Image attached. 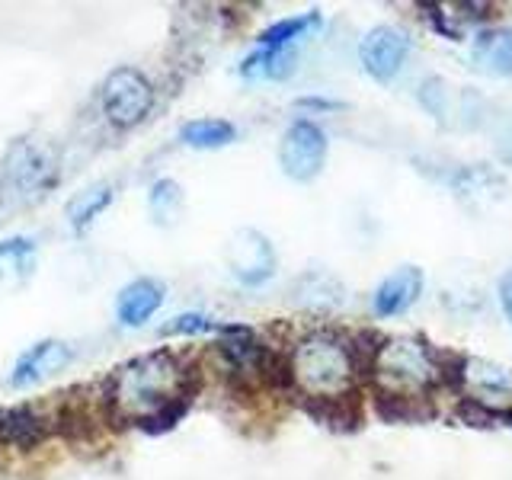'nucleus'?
I'll return each instance as SVG.
<instances>
[{
	"label": "nucleus",
	"mask_w": 512,
	"mask_h": 480,
	"mask_svg": "<svg viewBox=\"0 0 512 480\" xmlns=\"http://www.w3.org/2000/svg\"><path fill=\"white\" fill-rule=\"evenodd\" d=\"M199 391L196 368L170 349H154L116 365L103 381L100 407L109 423L167 432L183 420Z\"/></svg>",
	"instance_id": "nucleus-1"
},
{
	"label": "nucleus",
	"mask_w": 512,
	"mask_h": 480,
	"mask_svg": "<svg viewBox=\"0 0 512 480\" xmlns=\"http://www.w3.org/2000/svg\"><path fill=\"white\" fill-rule=\"evenodd\" d=\"M288 375H292V388L301 391V397H330L352 391L356 362L349 352V336L330 330L304 336L288 356Z\"/></svg>",
	"instance_id": "nucleus-2"
},
{
	"label": "nucleus",
	"mask_w": 512,
	"mask_h": 480,
	"mask_svg": "<svg viewBox=\"0 0 512 480\" xmlns=\"http://www.w3.org/2000/svg\"><path fill=\"white\" fill-rule=\"evenodd\" d=\"M58 183V154L48 141L20 138L0 160V186L20 202H36Z\"/></svg>",
	"instance_id": "nucleus-3"
},
{
	"label": "nucleus",
	"mask_w": 512,
	"mask_h": 480,
	"mask_svg": "<svg viewBox=\"0 0 512 480\" xmlns=\"http://www.w3.org/2000/svg\"><path fill=\"white\" fill-rule=\"evenodd\" d=\"M372 375L384 381L378 388L410 391V394H429L439 384L436 368H432L429 359V343L410 340V336H384Z\"/></svg>",
	"instance_id": "nucleus-4"
},
{
	"label": "nucleus",
	"mask_w": 512,
	"mask_h": 480,
	"mask_svg": "<svg viewBox=\"0 0 512 480\" xmlns=\"http://www.w3.org/2000/svg\"><path fill=\"white\" fill-rule=\"evenodd\" d=\"M154 96H157L154 84L144 77V71L125 64V68L106 74L100 87V109L109 125H116L125 132V128H135L151 116Z\"/></svg>",
	"instance_id": "nucleus-5"
},
{
	"label": "nucleus",
	"mask_w": 512,
	"mask_h": 480,
	"mask_svg": "<svg viewBox=\"0 0 512 480\" xmlns=\"http://www.w3.org/2000/svg\"><path fill=\"white\" fill-rule=\"evenodd\" d=\"M330 141L327 132L311 119H295L285 128V135L279 141V167L288 180L295 183H311L320 176L327 164Z\"/></svg>",
	"instance_id": "nucleus-6"
},
{
	"label": "nucleus",
	"mask_w": 512,
	"mask_h": 480,
	"mask_svg": "<svg viewBox=\"0 0 512 480\" xmlns=\"http://www.w3.org/2000/svg\"><path fill=\"white\" fill-rule=\"evenodd\" d=\"M224 263H228L231 276L247 285H266L276 276V247L269 244V237L256 228H240L231 234L228 247H224Z\"/></svg>",
	"instance_id": "nucleus-7"
},
{
	"label": "nucleus",
	"mask_w": 512,
	"mask_h": 480,
	"mask_svg": "<svg viewBox=\"0 0 512 480\" xmlns=\"http://www.w3.org/2000/svg\"><path fill=\"white\" fill-rule=\"evenodd\" d=\"M410 48H413V42L404 29L375 26L359 45V61L372 80H378V84H391V80L404 71Z\"/></svg>",
	"instance_id": "nucleus-8"
},
{
	"label": "nucleus",
	"mask_w": 512,
	"mask_h": 480,
	"mask_svg": "<svg viewBox=\"0 0 512 480\" xmlns=\"http://www.w3.org/2000/svg\"><path fill=\"white\" fill-rule=\"evenodd\" d=\"M74 349L64 340H42L36 346H29L13 365L10 384L13 388H32V384H42L48 378H55L58 372L71 365Z\"/></svg>",
	"instance_id": "nucleus-9"
},
{
	"label": "nucleus",
	"mask_w": 512,
	"mask_h": 480,
	"mask_svg": "<svg viewBox=\"0 0 512 480\" xmlns=\"http://www.w3.org/2000/svg\"><path fill=\"white\" fill-rule=\"evenodd\" d=\"M426 276L420 266H400L394 269L388 279H384L375 295H372V311L375 317H400L407 314L423 295Z\"/></svg>",
	"instance_id": "nucleus-10"
},
{
	"label": "nucleus",
	"mask_w": 512,
	"mask_h": 480,
	"mask_svg": "<svg viewBox=\"0 0 512 480\" xmlns=\"http://www.w3.org/2000/svg\"><path fill=\"white\" fill-rule=\"evenodd\" d=\"M464 394L484 407L503 410L506 400H512V372L496 362L468 356V368H464Z\"/></svg>",
	"instance_id": "nucleus-11"
},
{
	"label": "nucleus",
	"mask_w": 512,
	"mask_h": 480,
	"mask_svg": "<svg viewBox=\"0 0 512 480\" xmlns=\"http://www.w3.org/2000/svg\"><path fill=\"white\" fill-rule=\"evenodd\" d=\"M48 416L39 413L29 404H16V407H0V448H20L29 452L48 436Z\"/></svg>",
	"instance_id": "nucleus-12"
},
{
	"label": "nucleus",
	"mask_w": 512,
	"mask_h": 480,
	"mask_svg": "<svg viewBox=\"0 0 512 480\" xmlns=\"http://www.w3.org/2000/svg\"><path fill=\"white\" fill-rule=\"evenodd\" d=\"M164 285H160L157 279H135L128 282L119 298H116V320L122 327H144L148 320L164 308Z\"/></svg>",
	"instance_id": "nucleus-13"
},
{
	"label": "nucleus",
	"mask_w": 512,
	"mask_h": 480,
	"mask_svg": "<svg viewBox=\"0 0 512 480\" xmlns=\"http://www.w3.org/2000/svg\"><path fill=\"white\" fill-rule=\"evenodd\" d=\"M304 410H308L320 426L336 432H352L362 426V400L356 391L330 394V397H304Z\"/></svg>",
	"instance_id": "nucleus-14"
},
{
	"label": "nucleus",
	"mask_w": 512,
	"mask_h": 480,
	"mask_svg": "<svg viewBox=\"0 0 512 480\" xmlns=\"http://www.w3.org/2000/svg\"><path fill=\"white\" fill-rule=\"evenodd\" d=\"M471 61L493 77H512V26L484 29L471 45Z\"/></svg>",
	"instance_id": "nucleus-15"
},
{
	"label": "nucleus",
	"mask_w": 512,
	"mask_h": 480,
	"mask_svg": "<svg viewBox=\"0 0 512 480\" xmlns=\"http://www.w3.org/2000/svg\"><path fill=\"white\" fill-rule=\"evenodd\" d=\"M320 26H324V16H320V10L285 16V20L266 26L260 36H256V48H266V52H292L298 42L314 36Z\"/></svg>",
	"instance_id": "nucleus-16"
},
{
	"label": "nucleus",
	"mask_w": 512,
	"mask_h": 480,
	"mask_svg": "<svg viewBox=\"0 0 512 480\" xmlns=\"http://www.w3.org/2000/svg\"><path fill=\"white\" fill-rule=\"evenodd\" d=\"M375 410H378L381 420H388V423H426L439 413L426 400V394L391 391V388L375 391Z\"/></svg>",
	"instance_id": "nucleus-17"
},
{
	"label": "nucleus",
	"mask_w": 512,
	"mask_h": 480,
	"mask_svg": "<svg viewBox=\"0 0 512 480\" xmlns=\"http://www.w3.org/2000/svg\"><path fill=\"white\" fill-rule=\"evenodd\" d=\"M36 240L7 237L0 240V285H23L36 269Z\"/></svg>",
	"instance_id": "nucleus-18"
},
{
	"label": "nucleus",
	"mask_w": 512,
	"mask_h": 480,
	"mask_svg": "<svg viewBox=\"0 0 512 480\" xmlns=\"http://www.w3.org/2000/svg\"><path fill=\"white\" fill-rule=\"evenodd\" d=\"M237 138V128L228 119H192L180 128V141L196 151H215Z\"/></svg>",
	"instance_id": "nucleus-19"
},
{
	"label": "nucleus",
	"mask_w": 512,
	"mask_h": 480,
	"mask_svg": "<svg viewBox=\"0 0 512 480\" xmlns=\"http://www.w3.org/2000/svg\"><path fill=\"white\" fill-rule=\"evenodd\" d=\"M183 208H186V199H183V189L176 180H157L148 192V215L157 228H173V224H180L183 218Z\"/></svg>",
	"instance_id": "nucleus-20"
},
{
	"label": "nucleus",
	"mask_w": 512,
	"mask_h": 480,
	"mask_svg": "<svg viewBox=\"0 0 512 480\" xmlns=\"http://www.w3.org/2000/svg\"><path fill=\"white\" fill-rule=\"evenodd\" d=\"M112 202V186L109 183H96V186H87L84 192H77V196L68 202V221L77 234H84L90 224L106 212V205Z\"/></svg>",
	"instance_id": "nucleus-21"
},
{
	"label": "nucleus",
	"mask_w": 512,
	"mask_h": 480,
	"mask_svg": "<svg viewBox=\"0 0 512 480\" xmlns=\"http://www.w3.org/2000/svg\"><path fill=\"white\" fill-rule=\"evenodd\" d=\"M292 71H295L292 52H266V48H256V52L247 55L244 64H240V74L247 80H282Z\"/></svg>",
	"instance_id": "nucleus-22"
},
{
	"label": "nucleus",
	"mask_w": 512,
	"mask_h": 480,
	"mask_svg": "<svg viewBox=\"0 0 512 480\" xmlns=\"http://www.w3.org/2000/svg\"><path fill=\"white\" fill-rule=\"evenodd\" d=\"M420 103L426 106L429 116H436L439 122L452 116V90H448V84L439 77H429L420 84Z\"/></svg>",
	"instance_id": "nucleus-23"
},
{
	"label": "nucleus",
	"mask_w": 512,
	"mask_h": 480,
	"mask_svg": "<svg viewBox=\"0 0 512 480\" xmlns=\"http://www.w3.org/2000/svg\"><path fill=\"white\" fill-rule=\"evenodd\" d=\"M221 320H212L208 314H196V311H186L180 317H173L170 324L160 330L164 336H196V333H208V330H215L221 333Z\"/></svg>",
	"instance_id": "nucleus-24"
},
{
	"label": "nucleus",
	"mask_w": 512,
	"mask_h": 480,
	"mask_svg": "<svg viewBox=\"0 0 512 480\" xmlns=\"http://www.w3.org/2000/svg\"><path fill=\"white\" fill-rule=\"evenodd\" d=\"M423 16H426V23L439 32V36H445L448 42H461V32L452 26V20H448V13L442 4H420Z\"/></svg>",
	"instance_id": "nucleus-25"
},
{
	"label": "nucleus",
	"mask_w": 512,
	"mask_h": 480,
	"mask_svg": "<svg viewBox=\"0 0 512 480\" xmlns=\"http://www.w3.org/2000/svg\"><path fill=\"white\" fill-rule=\"evenodd\" d=\"M496 298H500V308L512 324V269H506L500 276V282H496Z\"/></svg>",
	"instance_id": "nucleus-26"
},
{
	"label": "nucleus",
	"mask_w": 512,
	"mask_h": 480,
	"mask_svg": "<svg viewBox=\"0 0 512 480\" xmlns=\"http://www.w3.org/2000/svg\"><path fill=\"white\" fill-rule=\"evenodd\" d=\"M301 106H311V109H336L340 103H330V100H301Z\"/></svg>",
	"instance_id": "nucleus-27"
},
{
	"label": "nucleus",
	"mask_w": 512,
	"mask_h": 480,
	"mask_svg": "<svg viewBox=\"0 0 512 480\" xmlns=\"http://www.w3.org/2000/svg\"><path fill=\"white\" fill-rule=\"evenodd\" d=\"M506 160H509V164H512V151H509V154H506Z\"/></svg>",
	"instance_id": "nucleus-28"
}]
</instances>
